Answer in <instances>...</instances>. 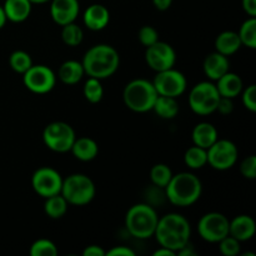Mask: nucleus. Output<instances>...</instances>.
Returning a JSON list of instances; mask_svg holds the SVG:
<instances>
[{
    "label": "nucleus",
    "mask_w": 256,
    "mask_h": 256,
    "mask_svg": "<svg viewBox=\"0 0 256 256\" xmlns=\"http://www.w3.org/2000/svg\"><path fill=\"white\" fill-rule=\"evenodd\" d=\"M6 15H5V12H4V8L0 5V29H2V28L5 26V22H6Z\"/></svg>",
    "instance_id": "45"
},
{
    "label": "nucleus",
    "mask_w": 256,
    "mask_h": 256,
    "mask_svg": "<svg viewBox=\"0 0 256 256\" xmlns=\"http://www.w3.org/2000/svg\"><path fill=\"white\" fill-rule=\"evenodd\" d=\"M202 68H204L205 75L212 82H216L219 78H222V75L229 72L230 62L228 56L214 52L205 58Z\"/></svg>",
    "instance_id": "18"
},
{
    "label": "nucleus",
    "mask_w": 256,
    "mask_h": 256,
    "mask_svg": "<svg viewBox=\"0 0 256 256\" xmlns=\"http://www.w3.org/2000/svg\"><path fill=\"white\" fill-rule=\"evenodd\" d=\"M152 4L160 12H165L169 9L172 4V0H152Z\"/></svg>",
    "instance_id": "42"
},
{
    "label": "nucleus",
    "mask_w": 256,
    "mask_h": 256,
    "mask_svg": "<svg viewBox=\"0 0 256 256\" xmlns=\"http://www.w3.org/2000/svg\"><path fill=\"white\" fill-rule=\"evenodd\" d=\"M219 249L224 256H236L240 254V242L228 235L219 242Z\"/></svg>",
    "instance_id": "34"
},
{
    "label": "nucleus",
    "mask_w": 256,
    "mask_h": 256,
    "mask_svg": "<svg viewBox=\"0 0 256 256\" xmlns=\"http://www.w3.org/2000/svg\"><path fill=\"white\" fill-rule=\"evenodd\" d=\"M154 236L160 246L178 252L189 244L192 236V226L186 218L176 212H170L159 218Z\"/></svg>",
    "instance_id": "1"
},
{
    "label": "nucleus",
    "mask_w": 256,
    "mask_h": 256,
    "mask_svg": "<svg viewBox=\"0 0 256 256\" xmlns=\"http://www.w3.org/2000/svg\"><path fill=\"white\" fill-rule=\"evenodd\" d=\"M172 178V172L166 164H155L150 170V179L154 186L165 189Z\"/></svg>",
    "instance_id": "28"
},
{
    "label": "nucleus",
    "mask_w": 256,
    "mask_h": 256,
    "mask_svg": "<svg viewBox=\"0 0 256 256\" xmlns=\"http://www.w3.org/2000/svg\"><path fill=\"white\" fill-rule=\"evenodd\" d=\"M9 64L14 72H19V74H24L26 70H29L32 65V56L28 54L26 52L22 50H16V52H12L9 58Z\"/></svg>",
    "instance_id": "32"
},
{
    "label": "nucleus",
    "mask_w": 256,
    "mask_h": 256,
    "mask_svg": "<svg viewBox=\"0 0 256 256\" xmlns=\"http://www.w3.org/2000/svg\"><path fill=\"white\" fill-rule=\"evenodd\" d=\"M239 38L242 40V44L250 49L256 48V18L250 16L245 20L239 30Z\"/></svg>",
    "instance_id": "29"
},
{
    "label": "nucleus",
    "mask_w": 256,
    "mask_h": 256,
    "mask_svg": "<svg viewBox=\"0 0 256 256\" xmlns=\"http://www.w3.org/2000/svg\"><path fill=\"white\" fill-rule=\"evenodd\" d=\"M48 2H50V0H30L32 4H45Z\"/></svg>",
    "instance_id": "46"
},
{
    "label": "nucleus",
    "mask_w": 256,
    "mask_h": 256,
    "mask_svg": "<svg viewBox=\"0 0 256 256\" xmlns=\"http://www.w3.org/2000/svg\"><path fill=\"white\" fill-rule=\"evenodd\" d=\"M230 220L222 212H208L198 224V232L202 240L208 242H219L229 235Z\"/></svg>",
    "instance_id": "10"
},
{
    "label": "nucleus",
    "mask_w": 256,
    "mask_h": 256,
    "mask_svg": "<svg viewBox=\"0 0 256 256\" xmlns=\"http://www.w3.org/2000/svg\"><path fill=\"white\" fill-rule=\"evenodd\" d=\"M145 60L150 69L159 72L174 68L176 62V52L170 44L158 40L156 42L146 48Z\"/></svg>",
    "instance_id": "14"
},
{
    "label": "nucleus",
    "mask_w": 256,
    "mask_h": 256,
    "mask_svg": "<svg viewBox=\"0 0 256 256\" xmlns=\"http://www.w3.org/2000/svg\"><path fill=\"white\" fill-rule=\"evenodd\" d=\"M176 254L179 256H198V252L190 246V244L185 245V246L182 248V249H180Z\"/></svg>",
    "instance_id": "43"
},
{
    "label": "nucleus",
    "mask_w": 256,
    "mask_h": 256,
    "mask_svg": "<svg viewBox=\"0 0 256 256\" xmlns=\"http://www.w3.org/2000/svg\"><path fill=\"white\" fill-rule=\"evenodd\" d=\"M242 45V44L239 38V34L232 32V30L220 32L216 36V40H215V49H216V52L225 55V56H229V55H232L236 52H239Z\"/></svg>",
    "instance_id": "23"
},
{
    "label": "nucleus",
    "mask_w": 256,
    "mask_h": 256,
    "mask_svg": "<svg viewBox=\"0 0 256 256\" xmlns=\"http://www.w3.org/2000/svg\"><path fill=\"white\" fill-rule=\"evenodd\" d=\"M242 92V104L252 112H256V86L254 84L249 85Z\"/></svg>",
    "instance_id": "37"
},
{
    "label": "nucleus",
    "mask_w": 256,
    "mask_h": 256,
    "mask_svg": "<svg viewBox=\"0 0 256 256\" xmlns=\"http://www.w3.org/2000/svg\"><path fill=\"white\" fill-rule=\"evenodd\" d=\"M218 112L222 115H229L232 114V112L234 110V104H232V99L230 98H224L220 96L219 102H218Z\"/></svg>",
    "instance_id": "38"
},
{
    "label": "nucleus",
    "mask_w": 256,
    "mask_h": 256,
    "mask_svg": "<svg viewBox=\"0 0 256 256\" xmlns=\"http://www.w3.org/2000/svg\"><path fill=\"white\" fill-rule=\"evenodd\" d=\"M139 40L144 46L148 48L159 40V32H158L155 28L150 26V25H145V26L140 29Z\"/></svg>",
    "instance_id": "35"
},
{
    "label": "nucleus",
    "mask_w": 256,
    "mask_h": 256,
    "mask_svg": "<svg viewBox=\"0 0 256 256\" xmlns=\"http://www.w3.org/2000/svg\"><path fill=\"white\" fill-rule=\"evenodd\" d=\"M32 5L30 0H5L2 8L8 20L12 22H22L29 18Z\"/></svg>",
    "instance_id": "21"
},
{
    "label": "nucleus",
    "mask_w": 256,
    "mask_h": 256,
    "mask_svg": "<svg viewBox=\"0 0 256 256\" xmlns=\"http://www.w3.org/2000/svg\"><path fill=\"white\" fill-rule=\"evenodd\" d=\"M76 135L74 129L68 122H52L45 126L42 140L50 150L55 152H70Z\"/></svg>",
    "instance_id": "8"
},
{
    "label": "nucleus",
    "mask_w": 256,
    "mask_h": 256,
    "mask_svg": "<svg viewBox=\"0 0 256 256\" xmlns=\"http://www.w3.org/2000/svg\"><path fill=\"white\" fill-rule=\"evenodd\" d=\"M184 162L190 169H202L208 164V152L206 149L194 145L189 148L184 155Z\"/></svg>",
    "instance_id": "27"
},
{
    "label": "nucleus",
    "mask_w": 256,
    "mask_h": 256,
    "mask_svg": "<svg viewBox=\"0 0 256 256\" xmlns=\"http://www.w3.org/2000/svg\"><path fill=\"white\" fill-rule=\"evenodd\" d=\"M68 206L69 204L64 199V196L62 194H56L45 199L44 212L52 219H60L66 214Z\"/></svg>",
    "instance_id": "26"
},
{
    "label": "nucleus",
    "mask_w": 256,
    "mask_h": 256,
    "mask_svg": "<svg viewBox=\"0 0 256 256\" xmlns=\"http://www.w3.org/2000/svg\"><path fill=\"white\" fill-rule=\"evenodd\" d=\"M215 86H216L220 96L234 99L238 95L242 94V78L238 74H235V72H228L226 74H224L222 78H219V79L216 80Z\"/></svg>",
    "instance_id": "19"
},
{
    "label": "nucleus",
    "mask_w": 256,
    "mask_h": 256,
    "mask_svg": "<svg viewBox=\"0 0 256 256\" xmlns=\"http://www.w3.org/2000/svg\"><path fill=\"white\" fill-rule=\"evenodd\" d=\"M105 255H108V256H134L135 252H132V249H129V248L120 245V246H115V248H112V249H110L109 252H105Z\"/></svg>",
    "instance_id": "39"
},
{
    "label": "nucleus",
    "mask_w": 256,
    "mask_h": 256,
    "mask_svg": "<svg viewBox=\"0 0 256 256\" xmlns=\"http://www.w3.org/2000/svg\"><path fill=\"white\" fill-rule=\"evenodd\" d=\"M208 152V164L212 169L229 170L236 164L239 152H238L236 145L230 140H219L218 139L214 144L206 149Z\"/></svg>",
    "instance_id": "9"
},
{
    "label": "nucleus",
    "mask_w": 256,
    "mask_h": 256,
    "mask_svg": "<svg viewBox=\"0 0 256 256\" xmlns=\"http://www.w3.org/2000/svg\"><path fill=\"white\" fill-rule=\"evenodd\" d=\"M22 82L34 94H48L52 92L56 82V75L46 65H32L22 74Z\"/></svg>",
    "instance_id": "12"
},
{
    "label": "nucleus",
    "mask_w": 256,
    "mask_h": 256,
    "mask_svg": "<svg viewBox=\"0 0 256 256\" xmlns=\"http://www.w3.org/2000/svg\"><path fill=\"white\" fill-rule=\"evenodd\" d=\"M70 152L80 162H92L99 154V146L92 138H79L75 139Z\"/></svg>",
    "instance_id": "22"
},
{
    "label": "nucleus",
    "mask_w": 256,
    "mask_h": 256,
    "mask_svg": "<svg viewBox=\"0 0 256 256\" xmlns=\"http://www.w3.org/2000/svg\"><path fill=\"white\" fill-rule=\"evenodd\" d=\"M242 10L246 12L249 16H256V0H242Z\"/></svg>",
    "instance_id": "41"
},
{
    "label": "nucleus",
    "mask_w": 256,
    "mask_h": 256,
    "mask_svg": "<svg viewBox=\"0 0 256 256\" xmlns=\"http://www.w3.org/2000/svg\"><path fill=\"white\" fill-rule=\"evenodd\" d=\"M30 255L32 256H56L58 248L52 240L39 239L30 246Z\"/></svg>",
    "instance_id": "33"
},
{
    "label": "nucleus",
    "mask_w": 256,
    "mask_h": 256,
    "mask_svg": "<svg viewBox=\"0 0 256 256\" xmlns=\"http://www.w3.org/2000/svg\"><path fill=\"white\" fill-rule=\"evenodd\" d=\"M152 85H154L158 95L178 98L184 94L188 82L186 78L182 72L172 68V69L156 72V76L152 80Z\"/></svg>",
    "instance_id": "11"
},
{
    "label": "nucleus",
    "mask_w": 256,
    "mask_h": 256,
    "mask_svg": "<svg viewBox=\"0 0 256 256\" xmlns=\"http://www.w3.org/2000/svg\"><path fill=\"white\" fill-rule=\"evenodd\" d=\"M219 99L216 86L210 82H199L189 92L190 109L198 115H210L216 112Z\"/></svg>",
    "instance_id": "7"
},
{
    "label": "nucleus",
    "mask_w": 256,
    "mask_h": 256,
    "mask_svg": "<svg viewBox=\"0 0 256 256\" xmlns=\"http://www.w3.org/2000/svg\"><path fill=\"white\" fill-rule=\"evenodd\" d=\"M202 185L199 178L192 172H179L172 175V180L165 188L166 199L175 206H190L200 199Z\"/></svg>",
    "instance_id": "3"
},
{
    "label": "nucleus",
    "mask_w": 256,
    "mask_h": 256,
    "mask_svg": "<svg viewBox=\"0 0 256 256\" xmlns=\"http://www.w3.org/2000/svg\"><path fill=\"white\" fill-rule=\"evenodd\" d=\"M152 255L154 256H175L176 255V252H174L172 250H170V249H166V248L160 246L159 249L155 250L154 254Z\"/></svg>",
    "instance_id": "44"
},
{
    "label": "nucleus",
    "mask_w": 256,
    "mask_h": 256,
    "mask_svg": "<svg viewBox=\"0 0 256 256\" xmlns=\"http://www.w3.org/2000/svg\"><path fill=\"white\" fill-rule=\"evenodd\" d=\"M256 232L255 220L249 215H239L229 222V235L236 240L248 242Z\"/></svg>",
    "instance_id": "17"
},
{
    "label": "nucleus",
    "mask_w": 256,
    "mask_h": 256,
    "mask_svg": "<svg viewBox=\"0 0 256 256\" xmlns=\"http://www.w3.org/2000/svg\"><path fill=\"white\" fill-rule=\"evenodd\" d=\"M84 75L85 72L82 64L80 62H76V60H66V62H64L60 65L59 72H58L59 79L66 85L78 84Z\"/></svg>",
    "instance_id": "24"
},
{
    "label": "nucleus",
    "mask_w": 256,
    "mask_h": 256,
    "mask_svg": "<svg viewBox=\"0 0 256 256\" xmlns=\"http://www.w3.org/2000/svg\"><path fill=\"white\" fill-rule=\"evenodd\" d=\"M84 96L92 104H98L104 96V88H102V82L96 78H90L84 84Z\"/></svg>",
    "instance_id": "31"
},
{
    "label": "nucleus",
    "mask_w": 256,
    "mask_h": 256,
    "mask_svg": "<svg viewBox=\"0 0 256 256\" xmlns=\"http://www.w3.org/2000/svg\"><path fill=\"white\" fill-rule=\"evenodd\" d=\"M152 110L156 112L158 116L162 119H174L179 112V104L176 102V98L164 96V95H158Z\"/></svg>",
    "instance_id": "25"
},
{
    "label": "nucleus",
    "mask_w": 256,
    "mask_h": 256,
    "mask_svg": "<svg viewBox=\"0 0 256 256\" xmlns=\"http://www.w3.org/2000/svg\"><path fill=\"white\" fill-rule=\"evenodd\" d=\"M82 39H84V32L79 25L75 24V22L62 26V40L64 42V44L69 45V46H78L82 44Z\"/></svg>",
    "instance_id": "30"
},
{
    "label": "nucleus",
    "mask_w": 256,
    "mask_h": 256,
    "mask_svg": "<svg viewBox=\"0 0 256 256\" xmlns=\"http://www.w3.org/2000/svg\"><path fill=\"white\" fill-rule=\"evenodd\" d=\"M240 172L245 179L254 180L256 178V156L250 155L246 159L242 160L240 165Z\"/></svg>",
    "instance_id": "36"
},
{
    "label": "nucleus",
    "mask_w": 256,
    "mask_h": 256,
    "mask_svg": "<svg viewBox=\"0 0 256 256\" xmlns=\"http://www.w3.org/2000/svg\"><path fill=\"white\" fill-rule=\"evenodd\" d=\"M94 182L88 175L84 174H72L62 179V192L60 194L64 196L69 205L75 206H84L92 202L95 198Z\"/></svg>",
    "instance_id": "6"
},
{
    "label": "nucleus",
    "mask_w": 256,
    "mask_h": 256,
    "mask_svg": "<svg viewBox=\"0 0 256 256\" xmlns=\"http://www.w3.org/2000/svg\"><path fill=\"white\" fill-rule=\"evenodd\" d=\"M158 92L152 82L145 79L132 80L122 92V100L130 110L135 112H146L152 110Z\"/></svg>",
    "instance_id": "5"
},
{
    "label": "nucleus",
    "mask_w": 256,
    "mask_h": 256,
    "mask_svg": "<svg viewBox=\"0 0 256 256\" xmlns=\"http://www.w3.org/2000/svg\"><path fill=\"white\" fill-rule=\"evenodd\" d=\"M159 215L156 210L149 204H135L128 210L125 225L130 235L136 239H149L154 236Z\"/></svg>",
    "instance_id": "4"
},
{
    "label": "nucleus",
    "mask_w": 256,
    "mask_h": 256,
    "mask_svg": "<svg viewBox=\"0 0 256 256\" xmlns=\"http://www.w3.org/2000/svg\"><path fill=\"white\" fill-rule=\"evenodd\" d=\"M82 64L88 76L102 80L116 72L120 64V56L112 45L98 44L85 52Z\"/></svg>",
    "instance_id": "2"
},
{
    "label": "nucleus",
    "mask_w": 256,
    "mask_h": 256,
    "mask_svg": "<svg viewBox=\"0 0 256 256\" xmlns=\"http://www.w3.org/2000/svg\"><path fill=\"white\" fill-rule=\"evenodd\" d=\"M84 24L88 29L100 32L105 29L110 22V12L106 6L102 4H92L84 12Z\"/></svg>",
    "instance_id": "16"
},
{
    "label": "nucleus",
    "mask_w": 256,
    "mask_h": 256,
    "mask_svg": "<svg viewBox=\"0 0 256 256\" xmlns=\"http://www.w3.org/2000/svg\"><path fill=\"white\" fill-rule=\"evenodd\" d=\"M105 250L99 245H90V246L85 248L82 255L84 256H105Z\"/></svg>",
    "instance_id": "40"
},
{
    "label": "nucleus",
    "mask_w": 256,
    "mask_h": 256,
    "mask_svg": "<svg viewBox=\"0 0 256 256\" xmlns=\"http://www.w3.org/2000/svg\"><path fill=\"white\" fill-rule=\"evenodd\" d=\"M50 16L60 26L74 22L79 16V0H50Z\"/></svg>",
    "instance_id": "15"
},
{
    "label": "nucleus",
    "mask_w": 256,
    "mask_h": 256,
    "mask_svg": "<svg viewBox=\"0 0 256 256\" xmlns=\"http://www.w3.org/2000/svg\"><path fill=\"white\" fill-rule=\"evenodd\" d=\"M62 185V178L55 169L49 166L39 168L32 174V186L34 192L42 198L52 196L60 194Z\"/></svg>",
    "instance_id": "13"
},
{
    "label": "nucleus",
    "mask_w": 256,
    "mask_h": 256,
    "mask_svg": "<svg viewBox=\"0 0 256 256\" xmlns=\"http://www.w3.org/2000/svg\"><path fill=\"white\" fill-rule=\"evenodd\" d=\"M192 139L194 145L208 149L219 139V134H218V130L214 125L204 122L195 125L192 132Z\"/></svg>",
    "instance_id": "20"
}]
</instances>
